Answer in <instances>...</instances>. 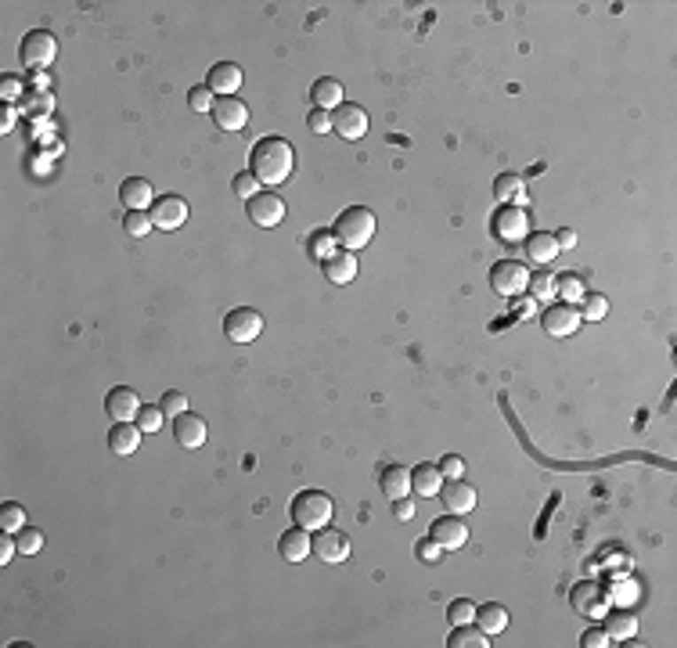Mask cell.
<instances>
[{"label":"cell","mask_w":677,"mask_h":648,"mask_svg":"<svg viewBox=\"0 0 677 648\" xmlns=\"http://www.w3.org/2000/svg\"><path fill=\"white\" fill-rule=\"evenodd\" d=\"M440 490H443V472L436 465L422 461L411 468V494L415 498H440Z\"/></svg>","instance_id":"d4e9b609"},{"label":"cell","mask_w":677,"mask_h":648,"mask_svg":"<svg viewBox=\"0 0 677 648\" xmlns=\"http://www.w3.org/2000/svg\"><path fill=\"white\" fill-rule=\"evenodd\" d=\"M152 224L159 228V231H177V228H184L188 224V202L181 198V195H162V198H155L152 202Z\"/></svg>","instance_id":"8fae6325"},{"label":"cell","mask_w":677,"mask_h":648,"mask_svg":"<svg viewBox=\"0 0 677 648\" xmlns=\"http://www.w3.org/2000/svg\"><path fill=\"white\" fill-rule=\"evenodd\" d=\"M15 555H19V540H15V533H4V529H0V566H8Z\"/></svg>","instance_id":"bcb514c9"},{"label":"cell","mask_w":677,"mask_h":648,"mask_svg":"<svg viewBox=\"0 0 677 648\" xmlns=\"http://www.w3.org/2000/svg\"><path fill=\"white\" fill-rule=\"evenodd\" d=\"M616 583H619V587H616L612 594H616V598H619V602H631V598H634V594H638V590H634V580H616ZM612 594H609V598H612Z\"/></svg>","instance_id":"f907efd6"},{"label":"cell","mask_w":677,"mask_h":648,"mask_svg":"<svg viewBox=\"0 0 677 648\" xmlns=\"http://www.w3.org/2000/svg\"><path fill=\"white\" fill-rule=\"evenodd\" d=\"M206 436H209L206 418H198V414H191V411H184V414L174 418V440H177L184 451H198V447L206 444Z\"/></svg>","instance_id":"ac0fdd59"},{"label":"cell","mask_w":677,"mask_h":648,"mask_svg":"<svg viewBox=\"0 0 677 648\" xmlns=\"http://www.w3.org/2000/svg\"><path fill=\"white\" fill-rule=\"evenodd\" d=\"M141 407L144 404H141V397L130 386H116V390H108V397H105V411H108L112 421H137Z\"/></svg>","instance_id":"9a60e30c"},{"label":"cell","mask_w":677,"mask_h":648,"mask_svg":"<svg viewBox=\"0 0 677 648\" xmlns=\"http://www.w3.org/2000/svg\"><path fill=\"white\" fill-rule=\"evenodd\" d=\"M415 555H418L422 562H440V559H443V548L436 544V540H432V536H429V540L422 536V540H418V544H415Z\"/></svg>","instance_id":"f6af8a7d"},{"label":"cell","mask_w":677,"mask_h":648,"mask_svg":"<svg viewBox=\"0 0 677 648\" xmlns=\"http://www.w3.org/2000/svg\"><path fill=\"white\" fill-rule=\"evenodd\" d=\"M555 242H558V249H573V245H577V231H573V228H562V231L555 235Z\"/></svg>","instance_id":"db71d44e"},{"label":"cell","mask_w":677,"mask_h":648,"mask_svg":"<svg viewBox=\"0 0 677 648\" xmlns=\"http://www.w3.org/2000/svg\"><path fill=\"white\" fill-rule=\"evenodd\" d=\"M0 94H4V104H15L22 97V80L19 76H4V80H0Z\"/></svg>","instance_id":"7dc6e473"},{"label":"cell","mask_w":677,"mask_h":648,"mask_svg":"<svg viewBox=\"0 0 677 648\" xmlns=\"http://www.w3.org/2000/svg\"><path fill=\"white\" fill-rule=\"evenodd\" d=\"M310 101H314V108L335 112V108L346 101V90H343V83H338L335 76H321V80L310 83Z\"/></svg>","instance_id":"cb8c5ba5"},{"label":"cell","mask_w":677,"mask_h":648,"mask_svg":"<svg viewBox=\"0 0 677 648\" xmlns=\"http://www.w3.org/2000/svg\"><path fill=\"white\" fill-rule=\"evenodd\" d=\"M331 235H335V245L338 249H364L371 238H375V212L368 205H350L335 216V224H331Z\"/></svg>","instance_id":"7a4b0ae2"},{"label":"cell","mask_w":677,"mask_h":648,"mask_svg":"<svg viewBox=\"0 0 677 648\" xmlns=\"http://www.w3.org/2000/svg\"><path fill=\"white\" fill-rule=\"evenodd\" d=\"M609 590L602 587V583H595V580H580V583H573V590H570V606H573V613L577 616H584V620H602L605 613H609Z\"/></svg>","instance_id":"ba28073f"},{"label":"cell","mask_w":677,"mask_h":648,"mask_svg":"<svg viewBox=\"0 0 677 648\" xmlns=\"http://www.w3.org/2000/svg\"><path fill=\"white\" fill-rule=\"evenodd\" d=\"M605 313H609V299L598 296V292H595V296L588 292V296H584V310H580V317H584V320H602Z\"/></svg>","instance_id":"ab89813d"},{"label":"cell","mask_w":677,"mask_h":648,"mask_svg":"<svg viewBox=\"0 0 677 648\" xmlns=\"http://www.w3.org/2000/svg\"><path fill=\"white\" fill-rule=\"evenodd\" d=\"M159 407H162V414L177 418V414H184V411H188V397H184V393H177V390H169V393H162Z\"/></svg>","instance_id":"b9f144b4"},{"label":"cell","mask_w":677,"mask_h":648,"mask_svg":"<svg viewBox=\"0 0 677 648\" xmlns=\"http://www.w3.org/2000/svg\"><path fill=\"white\" fill-rule=\"evenodd\" d=\"M26 526H29V515H26L22 505H15V501L0 505V529H4V533H22Z\"/></svg>","instance_id":"d6a6232c"},{"label":"cell","mask_w":677,"mask_h":648,"mask_svg":"<svg viewBox=\"0 0 677 648\" xmlns=\"http://www.w3.org/2000/svg\"><path fill=\"white\" fill-rule=\"evenodd\" d=\"M213 123L220 127V130H242L245 123H249V104L242 101V97H216V104H213Z\"/></svg>","instance_id":"2e32d148"},{"label":"cell","mask_w":677,"mask_h":648,"mask_svg":"<svg viewBox=\"0 0 677 648\" xmlns=\"http://www.w3.org/2000/svg\"><path fill=\"white\" fill-rule=\"evenodd\" d=\"M378 490H382V498H389V501L408 498V494H411V468H404V465H382V472H378Z\"/></svg>","instance_id":"44dd1931"},{"label":"cell","mask_w":677,"mask_h":648,"mask_svg":"<svg viewBox=\"0 0 677 648\" xmlns=\"http://www.w3.org/2000/svg\"><path fill=\"white\" fill-rule=\"evenodd\" d=\"M249 170L260 184L267 188H277V184H285L296 170V151L285 137H277V134H267L253 144L249 151Z\"/></svg>","instance_id":"6da1fadb"},{"label":"cell","mask_w":677,"mask_h":648,"mask_svg":"<svg viewBox=\"0 0 677 648\" xmlns=\"http://www.w3.org/2000/svg\"><path fill=\"white\" fill-rule=\"evenodd\" d=\"M162 407L159 404H144L141 407V414H137V425H141V432H159L162 428Z\"/></svg>","instance_id":"60d3db41"},{"label":"cell","mask_w":677,"mask_h":648,"mask_svg":"<svg viewBox=\"0 0 677 648\" xmlns=\"http://www.w3.org/2000/svg\"><path fill=\"white\" fill-rule=\"evenodd\" d=\"M15 123H19V112H15V104H4V120H0V130H4V134H12V130H15Z\"/></svg>","instance_id":"f5cc1de1"},{"label":"cell","mask_w":677,"mask_h":648,"mask_svg":"<svg viewBox=\"0 0 677 648\" xmlns=\"http://www.w3.org/2000/svg\"><path fill=\"white\" fill-rule=\"evenodd\" d=\"M152 212L148 209H130L127 216H123V231L130 235V238H148L152 235Z\"/></svg>","instance_id":"836d02e7"},{"label":"cell","mask_w":677,"mask_h":648,"mask_svg":"<svg viewBox=\"0 0 677 648\" xmlns=\"http://www.w3.org/2000/svg\"><path fill=\"white\" fill-rule=\"evenodd\" d=\"M307 123H310L314 134H331V112H324V108H314Z\"/></svg>","instance_id":"681fc988"},{"label":"cell","mask_w":677,"mask_h":648,"mask_svg":"<svg viewBox=\"0 0 677 648\" xmlns=\"http://www.w3.org/2000/svg\"><path fill=\"white\" fill-rule=\"evenodd\" d=\"M555 296L562 299V303H584V296H588V289H584V278L580 274H562V278H555Z\"/></svg>","instance_id":"4dcf8cb0"},{"label":"cell","mask_w":677,"mask_h":648,"mask_svg":"<svg viewBox=\"0 0 677 648\" xmlns=\"http://www.w3.org/2000/svg\"><path fill=\"white\" fill-rule=\"evenodd\" d=\"M526 259L533 263V266H548L562 249H558V242H555V235L551 231H537V235H526Z\"/></svg>","instance_id":"4316f807"},{"label":"cell","mask_w":677,"mask_h":648,"mask_svg":"<svg viewBox=\"0 0 677 648\" xmlns=\"http://www.w3.org/2000/svg\"><path fill=\"white\" fill-rule=\"evenodd\" d=\"M314 555L328 566H338V562H346L350 559V536L346 533H338V529H317L314 533Z\"/></svg>","instance_id":"7c38bea8"},{"label":"cell","mask_w":677,"mask_h":648,"mask_svg":"<svg viewBox=\"0 0 677 648\" xmlns=\"http://www.w3.org/2000/svg\"><path fill=\"white\" fill-rule=\"evenodd\" d=\"M526 292H530L533 303L537 299H551L555 296V274H551V270H537V274H530V282H526Z\"/></svg>","instance_id":"e575fe53"},{"label":"cell","mask_w":677,"mask_h":648,"mask_svg":"<svg viewBox=\"0 0 677 648\" xmlns=\"http://www.w3.org/2000/svg\"><path fill=\"white\" fill-rule=\"evenodd\" d=\"M120 202H123L127 212H130V209H152V202H155L152 181H144V177H127V181L120 184Z\"/></svg>","instance_id":"484cf974"},{"label":"cell","mask_w":677,"mask_h":648,"mask_svg":"<svg viewBox=\"0 0 677 648\" xmlns=\"http://www.w3.org/2000/svg\"><path fill=\"white\" fill-rule=\"evenodd\" d=\"M519 195H523V177H519V174H501V177L494 181V198H497L501 205H516Z\"/></svg>","instance_id":"1f68e13d"},{"label":"cell","mask_w":677,"mask_h":648,"mask_svg":"<svg viewBox=\"0 0 677 648\" xmlns=\"http://www.w3.org/2000/svg\"><path fill=\"white\" fill-rule=\"evenodd\" d=\"M335 249H338V245H335V235H331V231H314V235H310V256H314V259L324 263Z\"/></svg>","instance_id":"8d00e7d4"},{"label":"cell","mask_w":677,"mask_h":648,"mask_svg":"<svg viewBox=\"0 0 677 648\" xmlns=\"http://www.w3.org/2000/svg\"><path fill=\"white\" fill-rule=\"evenodd\" d=\"M526 282H530V270L519 259H497L490 266V289L501 299H519L526 292Z\"/></svg>","instance_id":"277c9868"},{"label":"cell","mask_w":677,"mask_h":648,"mask_svg":"<svg viewBox=\"0 0 677 648\" xmlns=\"http://www.w3.org/2000/svg\"><path fill=\"white\" fill-rule=\"evenodd\" d=\"M580 324H584V317H580V306H573V303H551V306H544L541 310V328L551 336V339H570V336H577L580 332Z\"/></svg>","instance_id":"8992f818"},{"label":"cell","mask_w":677,"mask_h":648,"mask_svg":"<svg viewBox=\"0 0 677 648\" xmlns=\"http://www.w3.org/2000/svg\"><path fill=\"white\" fill-rule=\"evenodd\" d=\"M490 235L504 245H516V242H526L530 235V212L523 205H501L490 220Z\"/></svg>","instance_id":"5b68a950"},{"label":"cell","mask_w":677,"mask_h":648,"mask_svg":"<svg viewBox=\"0 0 677 648\" xmlns=\"http://www.w3.org/2000/svg\"><path fill=\"white\" fill-rule=\"evenodd\" d=\"M188 104H191V112H213L216 97H213V90L202 83V87H191V90H188Z\"/></svg>","instance_id":"f35d334b"},{"label":"cell","mask_w":677,"mask_h":648,"mask_svg":"<svg viewBox=\"0 0 677 648\" xmlns=\"http://www.w3.org/2000/svg\"><path fill=\"white\" fill-rule=\"evenodd\" d=\"M260 332H263V313L253 310V306H235L228 317H223V336H228L231 343H238V346L260 339Z\"/></svg>","instance_id":"9c48e42d"},{"label":"cell","mask_w":677,"mask_h":648,"mask_svg":"<svg viewBox=\"0 0 677 648\" xmlns=\"http://www.w3.org/2000/svg\"><path fill=\"white\" fill-rule=\"evenodd\" d=\"M15 540H19V555H36L43 548V533L36 526H26L22 533H15Z\"/></svg>","instance_id":"74e56055"},{"label":"cell","mask_w":677,"mask_h":648,"mask_svg":"<svg viewBox=\"0 0 677 648\" xmlns=\"http://www.w3.org/2000/svg\"><path fill=\"white\" fill-rule=\"evenodd\" d=\"M277 552H281V559H285V562H307L314 555L310 529H303V526L285 529V533H281V540H277Z\"/></svg>","instance_id":"d6986e66"},{"label":"cell","mask_w":677,"mask_h":648,"mask_svg":"<svg viewBox=\"0 0 677 648\" xmlns=\"http://www.w3.org/2000/svg\"><path fill=\"white\" fill-rule=\"evenodd\" d=\"M393 512H397V519H404V522H408V519L415 515V501H411V498H401V501H393Z\"/></svg>","instance_id":"816d5d0a"},{"label":"cell","mask_w":677,"mask_h":648,"mask_svg":"<svg viewBox=\"0 0 677 648\" xmlns=\"http://www.w3.org/2000/svg\"><path fill=\"white\" fill-rule=\"evenodd\" d=\"M321 266H324V278L331 285H350L357 278V256L350 249H335Z\"/></svg>","instance_id":"603a6c76"},{"label":"cell","mask_w":677,"mask_h":648,"mask_svg":"<svg viewBox=\"0 0 677 648\" xmlns=\"http://www.w3.org/2000/svg\"><path fill=\"white\" fill-rule=\"evenodd\" d=\"M580 644H584V648H609L612 641H609V634H605V627H591V630H584V637H580Z\"/></svg>","instance_id":"c3c4849f"},{"label":"cell","mask_w":677,"mask_h":648,"mask_svg":"<svg viewBox=\"0 0 677 648\" xmlns=\"http://www.w3.org/2000/svg\"><path fill=\"white\" fill-rule=\"evenodd\" d=\"M231 188H235V195H238V198H245V202H249V198H256V195H260V188H263V184L253 177V170H245V174H238V177H235V184H231Z\"/></svg>","instance_id":"7bdbcfd3"},{"label":"cell","mask_w":677,"mask_h":648,"mask_svg":"<svg viewBox=\"0 0 677 648\" xmlns=\"http://www.w3.org/2000/svg\"><path fill=\"white\" fill-rule=\"evenodd\" d=\"M436 468L443 472V479H462V475H465V458H462V454H447Z\"/></svg>","instance_id":"ee69618b"},{"label":"cell","mask_w":677,"mask_h":648,"mask_svg":"<svg viewBox=\"0 0 677 648\" xmlns=\"http://www.w3.org/2000/svg\"><path fill=\"white\" fill-rule=\"evenodd\" d=\"M486 637H490V634H486L479 623H458V627H450L447 648H490Z\"/></svg>","instance_id":"f1b7e54d"},{"label":"cell","mask_w":677,"mask_h":648,"mask_svg":"<svg viewBox=\"0 0 677 648\" xmlns=\"http://www.w3.org/2000/svg\"><path fill=\"white\" fill-rule=\"evenodd\" d=\"M137 447H141V425L137 421H116L108 428V451L112 454L130 458V454H137Z\"/></svg>","instance_id":"7402d4cb"},{"label":"cell","mask_w":677,"mask_h":648,"mask_svg":"<svg viewBox=\"0 0 677 648\" xmlns=\"http://www.w3.org/2000/svg\"><path fill=\"white\" fill-rule=\"evenodd\" d=\"M447 620H450V627H458V623H476V602H469V598L450 602V606H447Z\"/></svg>","instance_id":"d590c367"},{"label":"cell","mask_w":677,"mask_h":648,"mask_svg":"<svg viewBox=\"0 0 677 648\" xmlns=\"http://www.w3.org/2000/svg\"><path fill=\"white\" fill-rule=\"evenodd\" d=\"M331 515H335V505H331V498H328L324 490H303V494H296L292 505H289L292 526H303V529H310V533L324 529V526L331 522Z\"/></svg>","instance_id":"3957f363"},{"label":"cell","mask_w":677,"mask_h":648,"mask_svg":"<svg viewBox=\"0 0 677 648\" xmlns=\"http://www.w3.org/2000/svg\"><path fill=\"white\" fill-rule=\"evenodd\" d=\"M476 623H479L486 634H504V630H508V609H504L501 602L476 606Z\"/></svg>","instance_id":"f546056e"},{"label":"cell","mask_w":677,"mask_h":648,"mask_svg":"<svg viewBox=\"0 0 677 648\" xmlns=\"http://www.w3.org/2000/svg\"><path fill=\"white\" fill-rule=\"evenodd\" d=\"M429 536L436 540L443 552H458V548L469 544V526L462 522V515H443V519H436L429 526Z\"/></svg>","instance_id":"4fadbf2b"},{"label":"cell","mask_w":677,"mask_h":648,"mask_svg":"<svg viewBox=\"0 0 677 648\" xmlns=\"http://www.w3.org/2000/svg\"><path fill=\"white\" fill-rule=\"evenodd\" d=\"M245 205H249V220L256 228H277L285 220V202H281V195H274V191H260Z\"/></svg>","instance_id":"5bb4252c"},{"label":"cell","mask_w":677,"mask_h":648,"mask_svg":"<svg viewBox=\"0 0 677 648\" xmlns=\"http://www.w3.org/2000/svg\"><path fill=\"white\" fill-rule=\"evenodd\" d=\"M440 501L447 505L450 515H469V512L476 508V490H472L465 479H450V482H443Z\"/></svg>","instance_id":"ffe728a7"},{"label":"cell","mask_w":677,"mask_h":648,"mask_svg":"<svg viewBox=\"0 0 677 648\" xmlns=\"http://www.w3.org/2000/svg\"><path fill=\"white\" fill-rule=\"evenodd\" d=\"M331 130L343 137V141H361L368 134V108L364 104H354V101H343L331 112Z\"/></svg>","instance_id":"30bf717a"},{"label":"cell","mask_w":677,"mask_h":648,"mask_svg":"<svg viewBox=\"0 0 677 648\" xmlns=\"http://www.w3.org/2000/svg\"><path fill=\"white\" fill-rule=\"evenodd\" d=\"M206 87L213 90V97H235L238 87H242V66H235V62H216V66H209Z\"/></svg>","instance_id":"e0dca14e"},{"label":"cell","mask_w":677,"mask_h":648,"mask_svg":"<svg viewBox=\"0 0 677 648\" xmlns=\"http://www.w3.org/2000/svg\"><path fill=\"white\" fill-rule=\"evenodd\" d=\"M602 620H605L602 627H605L609 641H631V637L638 634V616H634L631 609H616V613L609 609Z\"/></svg>","instance_id":"83f0119b"},{"label":"cell","mask_w":677,"mask_h":648,"mask_svg":"<svg viewBox=\"0 0 677 648\" xmlns=\"http://www.w3.org/2000/svg\"><path fill=\"white\" fill-rule=\"evenodd\" d=\"M19 58L29 69H47L54 58H58V40H54L51 29H33L19 43Z\"/></svg>","instance_id":"52a82bcc"}]
</instances>
